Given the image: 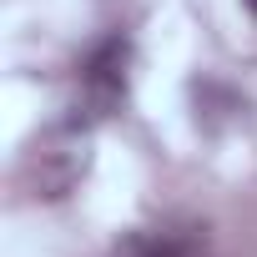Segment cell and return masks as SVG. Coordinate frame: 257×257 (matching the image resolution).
<instances>
[{
	"instance_id": "cell-4",
	"label": "cell",
	"mask_w": 257,
	"mask_h": 257,
	"mask_svg": "<svg viewBox=\"0 0 257 257\" xmlns=\"http://www.w3.org/2000/svg\"><path fill=\"white\" fill-rule=\"evenodd\" d=\"M242 6H247V11H252V16H257V0H242Z\"/></svg>"
},
{
	"instance_id": "cell-1",
	"label": "cell",
	"mask_w": 257,
	"mask_h": 257,
	"mask_svg": "<svg viewBox=\"0 0 257 257\" xmlns=\"http://www.w3.org/2000/svg\"><path fill=\"white\" fill-rule=\"evenodd\" d=\"M126 66H132L126 36H106V41H96L86 51V61H81V106L66 121V132H86L91 121L111 116L126 101Z\"/></svg>"
},
{
	"instance_id": "cell-3",
	"label": "cell",
	"mask_w": 257,
	"mask_h": 257,
	"mask_svg": "<svg viewBox=\"0 0 257 257\" xmlns=\"http://www.w3.org/2000/svg\"><path fill=\"white\" fill-rule=\"evenodd\" d=\"M116 257H202V242L177 232H126L116 242Z\"/></svg>"
},
{
	"instance_id": "cell-2",
	"label": "cell",
	"mask_w": 257,
	"mask_h": 257,
	"mask_svg": "<svg viewBox=\"0 0 257 257\" xmlns=\"http://www.w3.org/2000/svg\"><path fill=\"white\" fill-rule=\"evenodd\" d=\"M86 177V152H41L36 162V197L56 202Z\"/></svg>"
}]
</instances>
